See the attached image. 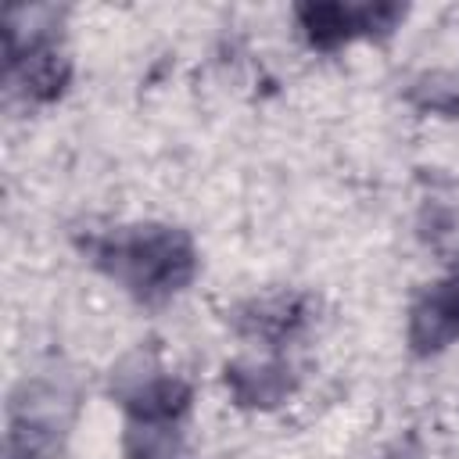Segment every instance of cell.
Segmentation results:
<instances>
[{"instance_id": "obj_3", "label": "cell", "mask_w": 459, "mask_h": 459, "mask_svg": "<svg viewBox=\"0 0 459 459\" xmlns=\"http://www.w3.org/2000/svg\"><path fill=\"white\" fill-rule=\"evenodd\" d=\"M391 7L384 11H373V7H341V4H326V7H305V25H308V36L316 43H337V39H348L351 32H366L377 14H387Z\"/></svg>"}, {"instance_id": "obj_2", "label": "cell", "mask_w": 459, "mask_h": 459, "mask_svg": "<svg viewBox=\"0 0 459 459\" xmlns=\"http://www.w3.org/2000/svg\"><path fill=\"white\" fill-rule=\"evenodd\" d=\"M459 337V269L434 283L412 308V344L420 351H437Z\"/></svg>"}, {"instance_id": "obj_1", "label": "cell", "mask_w": 459, "mask_h": 459, "mask_svg": "<svg viewBox=\"0 0 459 459\" xmlns=\"http://www.w3.org/2000/svg\"><path fill=\"white\" fill-rule=\"evenodd\" d=\"M97 265L108 269L140 301H161L176 294L194 273V247L179 230L136 226L118 230L93 244Z\"/></svg>"}]
</instances>
